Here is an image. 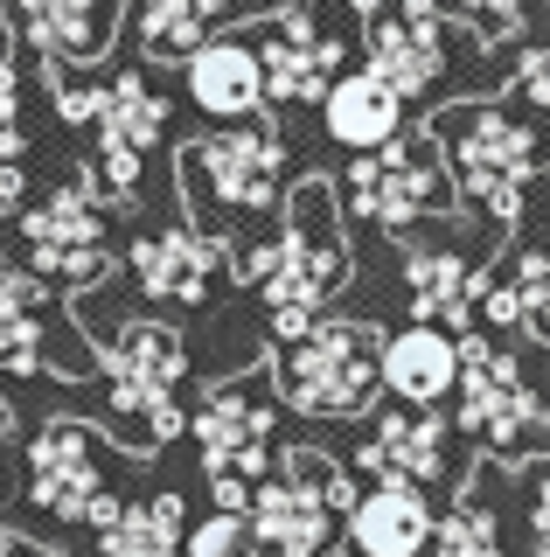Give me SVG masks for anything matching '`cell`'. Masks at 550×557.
Segmentation results:
<instances>
[{
  "instance_id": "1",
  "label": "cell",
  "mask_w": 550,
  "mask_h": 557,
  "mask_svg": "<svg viewBox=\"0 0 550 557\" xmlns=\"http://www.w3.org/2000/svg\"><path fill=\"white\" fill-rule=\"evenodd\" d=\"M237 272L265 286L272 313H307V321H314V313L349 286V244H341V231H335V188L328 182H300L279 244L245 251Z\"/></svg>"
},
{
  "instance_id": "2",
  "label": "cell",
  "mask_w": 550,
  "mask_h": 557,
  "mask_svg": "<svg viewBox=\"0 0 550 557\" xmlns=\"http://www.w3.org/2000/svg\"><path fill=\"white\" fill-rule=\"evenodd\" d=\"M460 432H474L495 453H529L550 425V362L523 348L467 335L460 342Z\"/></svg>"
},
{
  "instance_id": "3",
  "label": "cell",
  "mask_w": 550,
  "mask_h": 557,
  "mask_svg": "<svg viewBox=\"0 0 550 557\" xmlns=\"http://www.w3.org/2000/svg\"><path fill=\"white\" fill-rule=\"evenodd\" d=\"M433 139L453 161V188L488 223L523 216V188L537 182V133L523 119H509L502 104H460V112L433 119Z\"/></svg>"
},
{
  "instance_id": "4",
  "label": "cell",
  "mask_w": 550,
  "mask_h": 557,
  "mask_svg": "<svg viewBox=\"0 0 550 557\" xmlns=\"http://www.w3.org/2000/svg\"><path fill=\"white\" fill-rule=\"evenodd\" d=\"M279 397L307 418H363L384 391V342L363 321H314L300 342H286Z\"/></svg>"
},
{
  "instance_id": "5",
  "label": "cell",
  "mask_w": 550,
  "mask_h": 557,
  "mask_svg": "<svg viewBox=\"0 0 550 557\" xmlns=\"http://www.w3.org/2000/svg\"><path fill=\"white\" fill-rule=\"evenodd\" d=\"M355 487H349V467L321 460V453H293L286 460L279 481H265L251 495V544L265 557H321V544H328L335 516L355 509Z\"/></svg>"
},
{
  "instance_id": "6",
  "label": "cell",
  "mask_w": 550,
  "mask_h": 557,
  "mask_svg": "<svg viewBox=\"0 0 550 557\" xmlns=\"http://www.w3.org/2000/svg\"><path fill=\"white\" fill-rule=\"evenodd\" d=\"M272 425H279V411H272V397L258 391V383H216V391L202 397L196 446H202V474H210L223 509H237V516L251 509V495H258L251 481L265 474Z\"/></svg>"
},
{
  "instance_id": "7",
  "label": "cell",
  "mask_w": 550,
  "mask_h": 557,
  "mask_svg": "<svg viewBox=\"0 0 550 557\" xmlns=\"http://www.w3.org/2000/svg\"><path fill=\"white\" fill-rule=\"evenodd\" d=\"M349 202L363 223H384V231H404V223H425L453 202V174L439 161V139H390V147L363 153L349 168Z\"/></svg>"
},
{
  "instance_id": "8",
  "label": "cell",
  "mask_w": 550,
  "mask_h": 557,
  "mask_svg": "<svg viewBox=\"0 0 550 557\" xmlns=\"http://www.w3.org/2000/svg\"><path fill=\"white\" fill-rule=\"evenodd\" d=\"M98 202H105V182H98V168H84L77 182H63L49 202H36L22 216L36 278H49V286H91V278L112 265V244H105V223H98Z\"/></svg>"
},
{
  "instance_id": "9",
  "label": "cell",
  "mask_w": 550,
  "mask_h": 557,
  "mask_svg": "<svg viewBox=\"0 0 550 557\" xmlns=\"http://www.w3.org/2000/svg\"><path fill=\"white\" fill-rule=\"evenodd\" d=\"M188 370V348L175 327H118V342L105 348V383H112V411H126V418H140L147 425V440L153 446H167L182 432V411H175V383Z\"/></svg>"
},
{
  "instance_id": "10",
  "label": "cell",
  "mask_w": 550,
  "mask_h": 557,
  "mask_svg": "<svg viewBox=\"0 0 550 557\" xmlns=\"http://www.w3.org/2000/svg\"><path fill=\"white\" fill-rule=\"evenodd\" d=\"M188 168V188H210L223 209H258L279 202V174H286V147L279 133L265 126H237V133H216V139H196V147L182 153Z\"/></svg>"
},
{
  "instance_id": "11",
  "label": "cell",
  "mask_w": 550,
  "mask_h": 557,
  "mask_svg": "<svg viewBox=\"0 0 550 557\" xmlns=\"http://www.w3.org/2000/svg\"><path fill=\"white\" fill-rule=\"evenodd\" d=\"M91 126H98V161L91 168H98V182H105V196L112 202H133V188H140V153L161 139L167 104L147 91L140 70H118V77L98 84Z\"/></svg>"
},
{
  "instance_id": "12",
  "label": "cell",
  "mask_w": 550,
  "mask_h": 557,
  "mask_svg": "<svg viewBox=\"0 0 550 557\" xmlns=\"http://www.w3.org/2000/svg\"><path fill=\"white\" fill-rule=\"evenodd\" d=\"M28 502L63 522H91V509L105 502V446H98L91 425L57 418V425L36 432V446H28Z\"/></svg>"
},
{
  "instance_id": "13",
  "label": "cell",
  "mask_w": 550,
  "mask_h": 557,
  "mask_svg": "<svg viewBox=\"0 0 550 557\" xmlns=\"http://www.w3.org/2000/svg\"><path fill=\"white\" fill-rule=\"evenodd\" d=\"M258 63H265V98L307 104L341 84V42L307 8H279L258 22Z\"/></svg>"
},
{
  "instance_id": "14",
  "label": "cell",
  "mask_w": 550,
  "mask_h": 557,
  "mask_svg": "<svg viewBox=\"0 0 550 557\" xmlns=\"http://www.w3.org/2000/svg\"><path fill=\"white\" fill-rule=\"evenodd\" d=\"M446 63V0H398L390 14H370V70L398 98L433 91Z\"/></svg>"
},
{
  "instance_id": "15",
  "label": "cell",
  "mask_w": 550,
  "mask_h": 557,
  "mask_svg": "<svg viewBox=\"0 0 550 557\" xmlns=\"http://www.w3.org/2000/svg\"><path fill=\"white\" fill-rule=\"evenodd\" d=\"M118 0H22V35L49 70H91L112 49Z\"/></svg>"
},
{
  "instance_id": "16",
  "label": "cell",
  "mask_w": 550,
  "mask_h": 557,
  "mask_svg": "<svg viewBox=\"0 0 550 557\" xmlns=\"http://www.w3.org/2000/svg\"><path fill=\"white\" fill-rule=\"evenodd\" d=\"M230 258V244L223 237H210V231H153V237H140L133 244V278L153 293V300H175V307H188V300H202L210 293V278H216V265Z\"/></svg>"
},
{
  "instance_id": "17",
  "label": "cell",
  "mask_w": 550,
  "mask_h": 557,
  "mask_svg": "<svg viewBox=\"0 0 550 557\" xmlns=\"http://www.w3.org/2000/svg\"><path fill=\"white\" fill-rule=\"evenodd\" d=\"M349 536L363 557H418L433 550V509H425L418 481H376L349 509Z\"/></svg>"
},
{
  "instance_id": "18",
  "label": "cell",
  "mask_w": 550,
  "mask_h": 557,
  "mask_svg": "<svg viewBox=\"0 0 550 557\" xmlns=\"http://www.w3.org/2000/svg\"><path fill=\"white\" fill-rule=\"evenodd\" d=\"M188 98L202 104V112L216 119H251L258 104H265V63H258L251 42H202L196 57H188Z\"/></svg>"
},
{
  "instance_id": "19",
  "label": "cell",
  "mask_w": 550,
  "mask_h": 557,
  "mask_svg": "<svg viewBox=\"0 0 550 557\" xmlns=\"http://www.w3.org/2000/svg\"><path fill=\"white\" fill-rule=\"evenodd\" d=\"M446 453H453V432H446L433 411L404 405L376 425V440L363 446V467H376L384 481H418L425 487V481L446 474Z\"/></svg>"
},
{
  "instance_id": "20",
  "label": "cell",
  "mask_w": 550,
  "mask_h": 557,
  "mask_svg": "<svg viewBox=\"0 0 550 557\" xmlns=\"http://www.w3.org/2000/svg\"><path fill=\"white\" fill-rule=\"evenodd\" d=\"M384 383L404 397V405L433 411L439 397L460 383V342L439 335L433 321H418V327H404V335H390V342H384Z\"/></svg>"
},
{
  "instance_id": "21",
  "label": "cell",
  "mask_w": 550,
  "mask_h": 557,
  "mask_svg": "<svg viewBox=\"0 0 550 557\" xmlns=\"http://www.w3.org/2000/svg\"><path fill=\"white\" fill-rule=\"evenodd\" d=\"M321 119H328V133L341 147L355 153H376L398 139V119H404V98L390 91L376 70H355V77H341L328 98H321Z\"/></svg>"
},
{
  "instance_id": "22",
  "label": "cell",
  "mask_w": 550,
  "mask_h": 557,
  "mask_svg": "<svg viewBox=\"0 0 550 557\" xmlns=\"http://www.w3.org/2000/svg\"><path fill=\"white\" fill-rule=\"evenodd\" d=\"M49 278L36 272H0V376H36L49 370Z\"/></svg>"
},
{
  "instance_id": "23",
  "label": "cell",
  "mask_w": 550,
  "mask_h": 557,
  "mask_svg": "<svg viewBox=\"0 0 550 557\" xmlns=\"http://www.w3.org/2000/svg\"><path fill=\"white\" fill-rule=\"evenodd\" d=\"M404 293L418 307V321H433V327H467V313L480 307V278L460 251H411Z\"/></svg>"
},
{
  "instance_id": "24",
  "label": "cell",
  "mask_w": 550,
  "mask_h": 557,
  "mask_svg": "<svg viewBox=\"0 0 550 557\" xmlns=\"http://www.w3.org/2000/svg\"><path fill=\"white\" fill-rule=\"evenodd\" d=\"M105 557H182L188 550V509L182 495H140L118 502V516L98 530Z\"/></svg>"
},
{
  "instance_id": "25",
  "label": "cell",
  "mask_w": 550,
  "mask_h": 557,
  "mask_svg": "<svg viewBox=\"0 0 550 557\" xmlns=\"http://www.w3.org/2000/svg\"><path fill=\"white\" fill-rule=\"evenodd\" d=\"M223 0H133V35H140V57L147 63H167V57H196L210 42V22H216Z\"/></svg>"
},
{
  "instance_id": "26",
  "label": "cell",
  "mask_w": 550,
  "mask_h": 557,
  "mask_svg": "<svg viewBox=\"0 0 550 557\" xmlns=\"http://www.w3.org/2000/svg\"><path fill=\"white\" fill-rule=\"evenodd\" d=\"M433 557H509L502 550V522L488 516V502H460L446 509V522H433Z\"/></svg>"
},
{
  "instance_id": "27",
  "label": "cell",
  "mask_w": 550,
  "mask_h": 557,
  "mask_svg": "<svg viewBox=\"0 0 550 557\" xmlns=\"http://www.w3.org/2000/svg\"><path fill=\"white\" fill-rule=\"evenodd\" d=\"M509 286H515V307H523V327L550 342V251H523L509 265Z\"/></svg>"
},
{
  "instance_id": "28",
  "label": "cell",
  "mask_w": 550,
  "mask_h": 557,
  "mask_svg": "<svg viewBox=\"0 0 550 557\" xmlns=\"http://www.w3.org/2000/svg\"><path fill=\"white\" fill-rule=\"evenodd\" d=\"M251 516H237V509H216L210 522H196L188 530V550L182 557H251Z\"/></svg>"
},
{
  "instance_id": "29",
  "label": "cell",
  "mask_w": 550,
  "mask_h": 557,
  "mask_svg": "<svg viewBox=\"0 0 550 557\" xmlns=\"http://www.w3.org/2000/svg\"><path fill=\"white\" fill-rule=\"evenodd\" d=\"M460 8L480 22V35H488V42H502V35L523 28V0H460Z\"/></svg>"
},
{
  "instance_id": "30",
  "label": "cell",
  "mask_w": 550,
  "mask_h": 557,
  "mask_svg": "<svg viewBox=\"0 0 550 557\" xmlns=\"http://www.w3.org/2000/svg\"><path fill=\"white\" fill-rule=\"evenodd\" d=\"M22 126H14V112H0V202L22 196Z\"/></svg>"
},
{
  "instance_id": "31",
  "label": "cell",
  "mask_w": 550,
  "mask_h": 557,
  "mask_svg": "<svg viewBox=\"0 0 550 557\" xmlns=\"http://www.w3.org/2000/svg\"><path fill=\"white\" fill-rule=\"evenodd\" d=\"M515 84H523V98H529V104H543V112H550V42H537V49L523 57Z\"/></svg>"
},
{
  "instance_id": "32",
  "label": "cell",
  "mask_w": 550,
  "mask_h": 557,
  "mask_svg": "<svg viewBox=\"0 0 550 557\" xmlns=\"http://www.w3.org/2000/svg\"><path fill=\"white\" fill-rule=\"evenodd\" d=\"M529 522H537V544L550 550V467L529 481Z\"/></svg>"
},
{
  "instance_id": "33",
  "label": "cell",
  "mask_w": 550,
  "mask_h": 557,
  "mask_svg": "<svg viewBox=\"0 0 550 557\" xmlns=\"http://www.w3.org/2000/svg\"><path fill=\"white\" fill-rule=\"evenodd\" d=\"M22 104V70H14V57H0V112H14Z\"/></svg>"
},
{
  "instance_id": "34",
  "label": "cell",
  "mask_w": 550,
  "mask_h": 557,
  "mask_svg": "<svg viewBox=\"0 0 550 557\" xmlns=\"http://www.w3.org/2000/svg\"><path fill=\"white\" fill-rule=\"evenodd\" d=\"M355 14H363V22H370V14H384V0H355Z\"/></svg>"
},
{
  "instance_id": "35",
  "label": "cell",
  "mask_w": 550,
  "mask_h": 557,
  "mask_svg": "<svg viewBox=\"0 0 550 557\" xmlns=\"http://www.w3.org/2000/svg\"><path fill=\"white\" fill-rule=\"evenodd\" d=\"M0 57H8V14H0Z\"/></svg>"
},
{
  "instance_id": "36",
  "label": "cell",
  "mask_w": 550,
  "mask_h": 557,
  "mask_svg": "<svg viewBox=\"0 0 550 557\" xmlns=\"http://www.w3.org/2000/svg\"><path fill=\"white\" fill-rule=\"evenodd\" d=\"M0 440H8V405H0Z\"/></svg>"
},
{
  "instance_id": "37",
  "label": "cell",
  "mask_w": 550,
  "mask_h": 557,
  "mask_svg": "<svg viewBox=\"0 0 550 557\" xmlns=\"http://www.w3.org/2000/svg\"><path fill=\"white\" fill-rule=\"evenodd\" d=\"M0 557H8V530H0Z\"/></svg>"
}]
</instances>
